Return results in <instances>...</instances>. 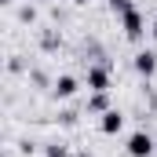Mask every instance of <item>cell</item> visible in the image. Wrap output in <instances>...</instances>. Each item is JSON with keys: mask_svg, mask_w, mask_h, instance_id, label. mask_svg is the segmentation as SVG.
<instances>
[{"mask_svg": "<svg viewBox=\"0 0 157 157\" xmlns=\"http://www.w3.org/2000/svg\"><path fill=\"white\" fill-rule=\"evenodd\" d=\"M157 154V139L150 132H132L128 135V157H150Z\"/></svg>", "mask_w": 157, "mask_h": 157, "instance_id": "6da1fadb", "label": "cell"}, {"mask_svg": "<svg viewBox=\"0 0 157 157\" xmlns=\"http://www.w3.org/2000/svg\"><path fill=\"white\" fill-rule=\"evenodd\" d=\"M121 29H124V37H128V40H143V33H146L143 11H139V7H128V11L121 15Z\"/></svg>", "mask_w": 157, "mask_h": 157, "instance_id": "7a4b0ae2", "label": "cell"}, {"mask_svg": "<svg viewBox=\"0 0 157 157\" xmlns=\"http://www.w3.org/2000/svg\"><path fill=\"white\" fill-rule=\"evenodd\" d=\"M88 88L91 91H110V66H102V62L91 66L88 70Z\"/></svg>", "mask_w": 157, "mask_h": 157, "instance_id": "3957f363", "label": "cell"}, {"mask_svg": "<svg viewBox=\"0 0 157 157\" xmlns=\"http://www.w3.org/2000/svg\"><path fill=\"white\" fill-rule=\"evenodd\" d=\"M77 77H70V73H62V77H55V84H51V95L55 99H73L77 95Z\"/></svg>", "mask_w": 157, "mask_h": 157, "instance_id": "277c9868", "label": "cell"}, {"mask_svg": "<svg viewBox=\"0 0 157 157\" xmlns=\"http://www.w3.org/2000/svg\"><path fill=\"white\" fill-rule=\"evenodd\" d=\"M121 128H124V113H121V110H106V113L99 117V132H102V135H117Z\"/></svg>", "mask_w": 157, "mask_h": 157, "instance_id": "5b68a950", "label": "cell"}, {"mask_svg": "<svg viewBox=\"0 0 157 157\" xmlns=\"http://www.w3.org/2000/svg\"><path fill=\"white\" fill-rule=\"evenodd\" d=\"M135 73L139 77H154L157 73V51H139L135 55Z\"/></svg>", "mask_w": 157, "mask_h": 157, "instance_id": "8992f818", "label": "cell"}, {"mask_svg": "<svg viewBox=\"0 0 157 157\" xmlns=\"http://www.w3.org/2000/svg\"><path fill=\"white\" fill-rule=\"evenodd\" d=\"M106 110H113L110 106V99H106V91H91V99H88V113H106Z\"/></svg>", "mask_w": 157, "mask_h": 157, "instance_id": "52a82bcc", "label": "cell"}, {"mask_svg": "<svg viewBox=\"0 0 157 157\" xmlns=\"http://www.w3.org/2000/svg\"><path fill=\"white\" fill-rule=\"evenodd\" d=\"M44 157H70V150H66L62 143H48V146H44Z\"/></svg>", "mask_w": 157, "mask_h": 157, "instance_id": "ba28073f", "label": "cell"}, {"mask_svg": "<svg viewBox=\"0 0 157 157\" xmlns=\"http://www.w3.org/2000/svg\"><path fill=\"white\" fill-rule=\"evenodd\" d=\"M110 7H113L117 15H124V11H128V7H135V4H132V0H110Z\"/></svg>", "mask_w": 157, "mask_h": 157, "instance_id": "9c48e42d", "label": "cell"}, {"mask_svg": "<svg viewBox=\"0 0 157 157\" xmlns=\"http://www.w3.org/2000/svg\"><path fill=\"white\" fill-rule=\"evenodd\" d=\"M150 33H154V40H157V15H154V29H150Z\"/></svg>", "mask_w": 157, "mask_h": 157, "instance_id": "30bf717a", "label": "cell"}, {"mask_svg": "<svg viewBox=\"0 0 157 157\" xmlns=\"http://www.w3.org/2000/svg\"><path fill=\"white\" fill-rule=\"evenodd\" d=\"M70 4H77V7H80V4H88V0H70Z\"/></svg>", "mask_w": 157, "mask_h": 157, "instance_id": "8fae6325", "label": "cell"}, {"mask_svg": "<svg viewBox=\"0 0 157 157\" xmlns=\"http://www.w3.org/2000/svg\"><path fill=\"white\" fill-rule=\"evenodd\" d=\"M77 157H91V154H88V150H84V154H77Z\"/></svg>", "mask_w": 157, "mask_h": 157, "instance_id": "7c38bea8", "label": "cell"}, {"mask_svg": "<svg viewBox=\"0 0 157 157\" xmlns=\"http://www.w3.org/2000/svg\"><path fill=\"white\" fill-rule=\"evenodd\" d=\"M0 4H11V0H0Z\"/></svg>", "mask_w": 157, "mask_h": 157, "instance_id": "4fadbf2b", "label": "cell"}, {"mask_svg": "<svg viewBox=\"0 0 157 157\" xmlns=\"http://www.w3.org/2000/svg\"><path fill=\"white\" fill-rule=\"evenodd\" d=\"M37 4H40V0H37Z\"/></svg>", "mask_w": 157, "mask_h": 157, "instance_id": "5bb4252c", "label": "cell"}]
</instances>
